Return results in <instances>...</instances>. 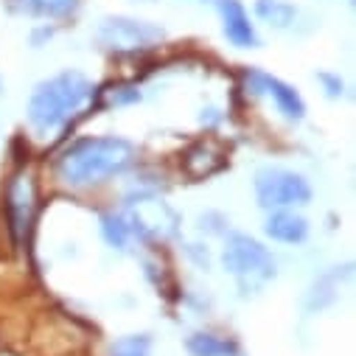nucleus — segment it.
<instances>
[{"label": "nucleus", "instance_id": "obj_1", "mask_svg": "<svg viewBox=\"0 0 356 356\" xmlns=\"http://www.w3.org/2000/svg\"><path fill=\"white\" fill-rule=\"evenodd\" d=\"M135 163V146L124 138H84L73 143L56 163L67 186H99L110 177L129 171Z\"/></svg>", "mask_w": 356, "mask_h": 356}, {"label": "nucleus", "instance_id": "obj_2", "mask_svg": "<svg viewBox=\"0 0 356 356\" xmlns=\"http://www.w3.org/2000/svg\"><path fill=\"white\" fill-rule=\"evenodd\" d=\"M93 81L79 70H65L42 84L29 99V124L37 132H54L76 118L93 99Z\"/></svg>", "mask_w": 356, "mask_h": 356}, {"label": "nucleus", "instance_id": "obj_3", "mask_svg": "<svg viewBox=\"0 0 356 356\" xmlns=\"http://www.w3.org/2000/svg\"><path fill=\"white\" fill-rule=\"evenodd\" d=\"M222 266L238 281L241 292H258L275 278V258L261 241L244 233H233L222 250Z\"/></svg>", "mask_w": 356, "mask_h": 356}, {"label": "nucleus", "instance_id": "obj_4", "mask_svg": "<svg viewBox=\"0 0 356 356\" xmlns=\"http://www.w3.org/2000/svg\"><path fill=\"white\" fill-rule=\"evenodd\" d=\"M255 200L264 211L298 208L312 200V186L298 171L281 165H264L255 171Z\"/></svg>", "mask_w": 356, "mask_h": 356}, {"label": "nucleus", "instance_id": "obj_5", "mask_svg": "<svg viewBox=\"0 0 356 356\" xmlns=\"http://www.w3.org/2000/svg\"><path fill=\"white\" fill-rule=\"evenodd\" d=\"M99 42L113 51V54H138L146 48H154L165 31L149 20H135V17H104L96 31Z\"/></svg>", "mask_w": 356, "mask_h": 356}, {"label": "nucleus", "instance_id": "obj_6", "mask_svg": "<svg viewBox=\"0 0 356 356\" xmlns=\"http://www.w3.org/2000/svg\"><path fill=\"white\" fill-rule=\"evenodd\" d=\"M127 222L132 236H140V238H171L177 233V225H180L177 213L165 202L152 197H138L132 202Z\"/></svg>", "mask_w": 356, "mask_h": 356}, {"label": "nucleus", "instance_id": "obj_7", "mask_svg": "<svg viewBox=\"0 0 356 356\" xmlns=\"http://www.w3.org/2000/svg\"><path fill=\"white\" fill-rule=\"evenodd\" d=\"M34 211H37V186L31 180V174H15L6 191V213H9V227L17 244L26 241L34 222Z\"/></svg>", "mask_w": 356, "mask_h": 356}, {"label": "nucleus", "instance_id": "obj_8", "mask_svg": "<svg viewBox=\"0 0 356 356\" xmlns=\"http://www.w3.org/2000/svg\"><path fill=\"white\" fill-rule=\"evenodd\" d=\"M247 84H252L255 93L270 96L289 121H300L306 115V104H303L300 93L295 90L292 84H286V81H281V79H275L270 73H261V70H250L247 73Z\"/></svg>", "mask_w": 356, "mask_h": 356}, {"label": "nucleus", "instance_id": "obj_9", "mask_svg": "<svg viewBox=\"0 0 356 356\" xmlns=\"http://www.w3.org/2000/svg\"><path fill=\"white\" fill-rule=\"evenodd\" d=\"M219 15H222L225 37L236 48H258V34L250 23L247 9L238 3V0H219Z\"/></svg>", "mask_w": 356, "mask_h": 356}, {"label": "nucleus", "instance_id": "obj_10", "mask_svg": "<svg viewBox=\"0 0 356 356\" xmlns=\"http://www.w3.org/2000/svg\"><path fill=\"white\" fill-rule=\"evenodd\" d=\"M225 165V149L216 140H200L194 143L186 157H183V171L191 177V180H205V177H213L219 168Z\"/></svg>", "mask_w": 356, "mask_h": 356}, {"label": "nucleus", "instance_id": "obj_11", "mask_svg": "<svg viewBox=\"0 0 356 356\" xmlns=\"http://www.w3.org/2000/svg\"><path fill=\"white\" fill-rule=\"evenodd\" d=\"M264 230H266V236H270L273 241H281V244H300V241H306V236H309V222H306L300 213L284 208V211H273V213H270V219H266Z\"/></svg>", "mask_w": 356, "mask_h": 356}, {"label": "nucleus", "instance_id": "obj_12", "mask_svg": "<svg viewBox=\"0 0 356 356\" xmlns=\"http://www.w3.org/2000/svg\"><path fill=\"white\" fill-rule=\"evenodd\" d=\"M6 3L17 15L42 17V20H62L79 9V0H6Z\"/></svg>", "mask_w": 356, "mask_h": 356}, {"label": "nucleus", "instance_id": "obj_13", "mask_svg": "<svg viewBox=\"0 0 356 356\" xmlns=\"http://www.w3.org/2000/svg\"><path fill=\"white\" fill-rule=\"evenodd\" d=\"M255 15L261 23H266L270 29H292V23L298 20V9L286 0H255Z\"/></svg>", "mask_w": 356, "mask_h": 356}, {"label": "nucleus", "instance_id": "obj_14", "mask_svg": "<svg viewBox=\"0 0 356 356\" xmlns=\"http://www.w3.org/2000/svg\"><path fill=\"white\" fill-rule=\"evenodd\" d=\"M188 350L194 356H236L238 348L233 339H225L219 334H194L188 339Z\"/></svg>", "mask_w": 356, "mask_h": 356}, {"label": "nucleus", "instance_id": "obj_15", "mask_svg": "<svg viewBox=\"0 0 356 356\" xmlns=\"http://www.w3.org/2000/svg\"><path fill=\"white\" fill-rule=\"evenodd\" d=\"M102 233H104V238L113 250H127L129 241H132L129 222H127V216H118V213H104L102 216Z\"/></svg>", "mask_w": 356, "mask_h": 356}, {"label": "nucleus", "instance_id": "obj_16", "mask_svg": "<svg viewBox=\"0 0 356 356\" xmlns=\"http://www.w3.org/2000/svg\"><path fill=\"white\" fill-rule=\"evenodd\" d=\"M110 356H152V339L146 334H129V337H121Z\"/></svg>", "mask_w": 356, "mask_h": 356}, {"label": "nucleus", "instance_id": "obj_17", "mask_svg": "<svg viewBox=\"0 0 356 356\" xmlns=\"http://www.w3.org/2000/svg\"><path fill=\"white\" fill-rule=\"evenodd\" d=\"M339 273H331V275H325V278H320L317 284H314V292H312V300H309V306L312 309H323L325 303H331L334 300V292L339 289Z\"/></svg>", "mask_w": 356, "mask_h": 356}, {"label": "nucleus", "instance_id": "obj_18", "mask_svg": "<svg viewBox=\"0 0 356 356\" xmlns=\"http://www.w3.org/2000/svg\"><path fill=\"white\" fill-rule=\"evenodd\" d=\"M317 81L325 87V96L328 99H339L345 93V84L339 76H331V73H317Z\"/></svg>", "mask_w": 356, "mask_h": 356}, {"label": "nucleus", "instance_id": "obj_19", "mask_svg": "<svg viewBox=\"0 0 356 356\" xmlns=\"http://www.w3.org/2000/svg\"><path fill=\"white\" fill-rule=\"evenodd\" d=\"M110 104H129V102H140V93L135 87H115V90L107 96Z\"/></svg>", "mask_w": 356, "mask_h": 356}]
</instances>
